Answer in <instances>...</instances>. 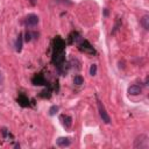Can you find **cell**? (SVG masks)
<instances>
[{
  "label": "cell",
  "mask_w": 149,
  "mask_h": 149,
  "mask_svg": "<svg viewBox=\"0 0 149 149\" xmlns=\"http://www.w3.org/2000/svg\"><path fill=\"white\" fill-rule=\"evenodd\" d=\"M149 147V140L146 134H141L140 136L136 137L134 142V148H140V149H147Z\"/></svg>",
  "instance_id": "1"
},
{
  "label": "cell",
  "mask_w": 149,
  "mask_h": 149,
  "mask_svg": "<svg viewBox=\"0 0 149 149\" xmlns=\"http://www.w3.org/2000/svg\"><path fill=\"white\" fill-rule=\"evenodd\" d=\"M1 133H3V136H4L5 139L7 137V135H10L8 129H7V128H5V127H4V128H1Z\"/></svg>",
  "instance_id": "20"
},
{
  "label": "cell",
  "mask_w": 149,
  "mask_h": 149,
  "mask_svg": "<svg viewBox=\"0 0 149 149\" xmlns=\"http://www.w3.org/2000/svg\"><path fill=\"white\" fill-rule=\"evenodd\" d=\"M22 44H23V35L19 34V36L16 39V42H15V50L18 52H20L22 50Z\"/></svg>",
  "instance_id": "11"
},
{
  "label": "cell",
  "mask_w": 149,
  "mask_h": 149,
  "mask_svg": "<svg viewBox=\"0 0 149 149\" xmlns=\"http://www.w3.org/2000/svg\"><path fill=\"white\" fill-rule=\"evenodd\" d=\"M121 24H122V20L120 19V18H118L116 19V21H115V23H114V27H113V29H112V35H114L118 31H119V29H120L121 28Z\"/></svg>",
  "instance_id": "13"
},
{
  "label": "cell",
  "mask_w": 149,
  "mask_h": 149,
  "mask_svg": "<svg viewBox=\"0 0 149 149\" xmlns=\"http://www.w3.org/2000/svg\"><path fill=\"white\" fill-rule=\"evenodd\" d=\"M29 1V4H31L32 6H35L36 5V0H28Z\"/></svg>",
  "instance_id": "22"
},
{
  "label": "cell",
  "mask_w": 149,
  "mask_h": 149,
  "mask_svg": "<svg viewBox=\"0 0 149 149\" xmlns=\"http://www.w3.org/2000/svg\"><path fill=\"white\" fill-rule=\"evenodd\" d=\"M142 92V87L140 85H132L128 87V93L131 96H137Z\"/></svg>",
  "instance_id": "9"
},
{
  "label": "cell",
  "mask_w": 149,
  "mask_h": 149,
  "mask_svg": "<svg viewBox=\"0 0 149 149\" xmlns=\"http://www.w3.org/2000/svg\"><path fill=\"white\" fill-rule=\"evenodd\" d=\"M90 75L91 76H96L97 75V64H92L90 68Z\"/></svg>",
  "instance_id": "17"
},
{
  "label": "cell",
  "mask_w": 149,
  "mask_h": 149,
  "mask_svg": "<svg viewBox=\"0 0 149 149\" xmlns=\"http://www.w3.org/2000/svg\"><path fill=\"white\" fill-rule=\"evenodd\" d=\"M18 103H19V105L20 106H22V107H28L29 105V99H28V97H26L23 93H20L19 95V97H18Z\"/></svg>",
  "instance_id": "8"
},
{
  "label": "cell",
  "mask_w": 149,
  "mask_h": 149,
  "mask_svg": "<svg viewBox=\"0 0 149 149\" xmlns=\"http://www.w3.org/2000/svg\"><path fill=\"white\" fill-rule=\"evenodd\" d=\"M79 39H80V35H79L77 32H72V33L69 35V44H73V43L77 42Z\"/></svg>",
  "instance_id": "12"
},
{
  "label": "cell",
  "mask_w": 149,
  "mask_h": 149,
  "mask_svg": "<svg viewBox=\"0 0 149 149\" xmlns=\"http://www.w3.org/2000/svg\"><path fill=\"white\" fill-rule=\"evenodd\" d=\"M97 105H98V111H99V115H100V118H101V120H103L105 124H110V122H111V118H110L108 113L106 112V108H105V106L103 105V103L98 99V97H97Z\"/></svg>",
  "instance_id": "2"
},
{
  "label": "cell",
  "mask_w": 149,
  "mask_h": 149,
  "mask_svg": "<svg viewBox=\"0 0 149 149\" xmlns=\"http://www.w3.org/2000/svg\"><path fill=\"white\" fill-rule=\"evenodd\" d=\"M58 110H59V108H58V106L54 105V106H51V107H50V110H49V114H50V115H55V114H56V112H57Z\"/></svg>",
  "instance_id": "18"
},
{
  "label": "cell",
  "mask_w": 149,
  "mask_h": 149,
  "mask_svg": "<svg viewBox=\"0 0 149 149\" xmlns=\"http://www.w3.org/2000/svg\"><path fill=\"white\" fill-rule=\"evenodd\" d=\"M65 49V42L59 36H56L54 39V51H64Z\"/></svg>",
  "instance_id": "5"
},
{
  "label": "cell",
  "mask_w": 149,
  "mask_h": 149,
  "mask_svg": "<svg viewBox=\"0 0 149 149\" xmlns=\"http://www.w3.org/2000/svg\"><path fill=\"white\" fill-rule=\"evenodd\" d=\"M3 84H4V75L0 71V85H3Z\"/></svg>",
  "instance_id": "21"
},
{
  "label": "cell",
  "mask_w": 149,
  "mask_h": 149,
  "mask_svg": "<svg viewBox=\"0 0 149 149\" xmlns=\"http://www.w3.org/2000/svg\"><path fill=\"white\" fill-rule=\"evenodd\" d=\"M32 83L36 86H41V85H48V82L46 80V78L43 77V75L39 73V75H35L33 78H32Z\"/></svg>",
  "instance_id": "6"
},
{
  "label": "cell",
  "mask_w": 149,
  "mask_h": 149,
  "mask_svg": "<svg viewBox=\"0 0 149 149\" xmlns=\"http://www.w3.org/2000/svg\"><path fill=\"white\" fill-rule=\"evenodd\" d=\"M59 120H61L62 125L65 127V128H70L72 126V118L70 115H67V114H61L59 115Z\"/></svg>",
  "instance_id": "7"
},
{
  "label": "cell",
  "mask_w": 149,
  "mask_h": 149,
  "mask_svg": "<svg viewBox=\"0 0 149 149\" xmlns=\"http://www.w3.org/2000/svg\"><path fill=\"white\" fill-rule=\"evenodd\" d=\"M39 21H40V19L36 14H28L26 16L24 23H26L27 27H35V26H37Z\"/></svg>",
  "instance_id": "4"
},
{
  "label": "cell",
  "mask_w": 149,
  "mask_h": 149,
  "mask_svg": "<svg viewBox=\"0 0 149 149\" xmlns=\"http://www.w3.org/2000/svg\"><path fill=\"white\" fill-rule=\"evenodd\" d=\"M104 15H105V16H107V15H108V10H107V8H105V10H104Z\"/></svg>",
  "instance_id": "23"
},
{
  "label": "cell",
  "mask_w": 149,
  "mask_h": 149,
  "mask_svg": "<svg viewBox=\"0 0 149 149\" xmlns=\"http://www.w3.org/2000/svg\"><path fill=\"white\" fill-rule=\"evenodd\" d=\"M73 83H75L76 85H82V84L84 83V79H83V77H82L80 75H77V76H75V78H73Z\"/></svg>",
  "instance_id": "16"
},
{
  "label": "cell",
  "mask_w": 149,
  "mask_h": 149,
  "mask_svg": "<svg viewBox=\"0 0 149 149\" xmlns=\"http://www.w3.org/2000/svg\"><path fill=\"white\" fill-rule=\"evenodd\" d=\"M78 49H79L82 52H85V54L96 55V50H95V48L91 46V43H90V42L86 41V40H84V41H82V42L79 43Z\"/></svg>",
  "instance_id": "3"
},
{
  "label": "cell",
  "mask_w": 149,
  "mask_h": 149,
  "mask_svg": "<svg viewBox=\"0 0 149 149\" xmlns=\"http://www.w3.org/2000/svg\"><path fill=\"white\" fill-rule=\"evenodd\" d=\"M141 24L143 26V28L146 29V31H148V29H149V16L148 15H144L141 19Z\"/></svg>",
  "instance_id": "15"
},
{
  "label": "cell",
  "mask_w": 149,
  "mask_h": 149,
  "mask_svg": "<svg viewBox=\"0 0 149 149\" xmlns=\"http://www.w3.org/2000/svg\"><path fill=\"white\" fill-rule=\"evenodd\" d=\"M56 143L58 147H69L71 144V140L69 137H58L56 140Z\"/></svg>",
  "instance_id": "10"
},
{
  "label": "cell",
  "mask_w": 149,
  "mask_h": 149,
  "mask_svg": "<svg viewBox=\"0 0 149 149\" xmlns=\"http://www.w3.org/2000/svg\"><path fill=\"white\" fill-rule=\"evenodd\" d=\"M32 39H33V35H32L31 32H27V33L24 34V41H26V42L32 41Z\"/></svg>",
  "instance_id": "19"
},
{
  "label": "cell",
  "mask_w": 149,
  "mask_h": 149,
  "mask_svg": "<svg viewBox=\"0 0 149 149\" xmlns=\"http://www.w3.org/2000/svg\"><path fill=\"white\" fill-rule=\"evenodd\" d=\"M40 97H41V98H44V99H46V98L49 99V98L51 97V88L48 87V88H46V90H43V91L41 92Z\"/></svg>",
  "instance_id": "14"
}]
</instances>
